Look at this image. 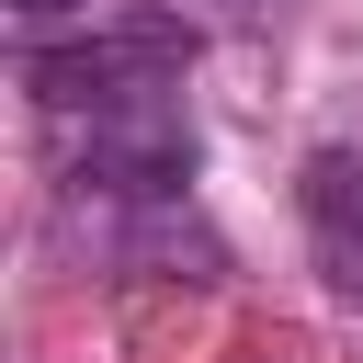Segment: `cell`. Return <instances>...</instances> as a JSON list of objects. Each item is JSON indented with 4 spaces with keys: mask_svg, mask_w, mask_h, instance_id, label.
<instances>
[{
    "mask_svg": "<svg viewBox=\"0 0 363 363\" xmlns=\"http://www.w3.org/2000/svg\"><path fill=\"white\" fill-rule=\"evenodd\" d=\"M23 79H34L45 136H57V125H136V113H182L193 34L159 23V11H136V23H91L79 45H23Z\"/></svg>",
    "mask_w": 363,
    "mask_h": 363,
    "instance_id": "6da1fadb",
    "label": "cell"
},
{
    "mask_svg": "<svg viewBox=\"0 0 363 363\" xmlns=\"http://www.w3.org/2000/svg\"><path fill=\"white\" fill-rule=\"evenodd\" d=\"M295 204H306V250H318L329 295L363 306V159L352 147H318L306 182H295Z\"/></svg>",
    "mask_w": 363,
    "mask_h": 363,
    "instance_id": "7a4b0ae2",
    "label": "cell"
},
{
    "mask_svg": "<svg viewBox=\"0 0 363 363\" xmlns=\"http://www.w3.org/2000/svg\"><path fill=\"white\" fill-rule=\"evenodd\" d=\"M11 23H23V45H45L57 23H91V0H11Z\"/></svg>",
    "mask_w": 363,
    "mask_h": 363,
    "instance_id": "3957f363",
    "label": "cell"
},
{
    "mask_svg": "<svg viewBox=\"0 0 363 363\" xmlns=\"http://www.w3.org/2000/svg\"><path fill=\"white\" fill-rule=\"evenodd\" d=\"M227 11H261V0H227Z\"/></svg>",
    "mask_w": 363,
    "mask_h": 363,
    "instance_id": "277c9868",
    "label": "cell"
}]
</instances>
